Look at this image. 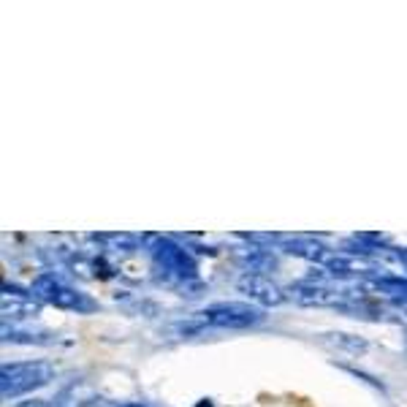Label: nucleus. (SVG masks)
Segmentation results:
<instances>
[{"label": "nucleus", "mask_w": 407, "mask_h": 407, "mask_svg": "<svg viewBox=\"0 0 407 407\" xmlns=\"http://www.w3.org/2000/svg\"><path fill=\"white\" fill-rule=\"evenodd\" d=\"M55 378V369L46 361H17V364H3L0 369V391L3 399H17L33 388L46 386Z\"/></svg>", "instance_id": "obj_1"}, {"label": "nucleus", "mask_w": 407, "mask_h": 407, "mask_svg": "<svg viewBox=\"0 0 407 407\" xmlns=\"http://www.w3.org/2000/svg\"><path fill=\"white\" fill-rule=\"evenodd\" d=\"M196 321L201 326L215 328H250L264 321V309L247 302H218L196 312Z\"/></svg>", "instance_id": "obj_3"}, {"label": "nucleus", "mask_w": 407, "mask_h": 407, "mask_svg": "<svg viewBox=\"0 0 407 407\" xmlns=\"http://www.w3.org/2000/svg\"><path fill=\"white\" fill-rule=\"evenodd\" d=\"M239 291H242L247 299L258 302L264 307H274L283 305L285 293L280 285H274L266 274H255V272H244L239 277Z\"/></svg>", "instance_id": "obj_6"}, {"label": "nucleus", "mask_w": 407, "mask_h": 407, "mask_svg": "<svg viewBox=\"0 0 407 407\" xmlns=\"http://www.w3.org/2000/svg\"><path fill=\"white\" fill-rule=\"evenodd\" d=\"M149 255H152V264L161 272L166 280H174V283H187V280H196L199 277V266L193 261V255L180 247L171 239H163L158 236L152 247H149Z\"/></svg>", "instance_id": "obj_2"}, {"label": "nucleus", "mask_w": 407, "mask_h": 407, "mask_svg": "<svg viewBox=\"0 0 407 407\" xmlns=\"http://www.w3.org/2000/svg\"><path fill=\"white\" fill-rule=\"evenodd\" d=\"M30 291H33V296L39 302L60 307V309H71V312H93L95 309V302L87 293H81L76 288L60 283L55 274H41V277H36L33 285H30Z\"/></svg>", "instance_id": "obj_4"}, {"label": "nucleus", "mask_w": 407, "mask_h": 407, "mask_svg": "<svg viewBox=\"0 0 407 407\" xmlns=\"http://www.w3.org/2000/svg\"><path fill=\"white\" fill-rule=\"evenodd\" d=\"M120 407H147V405H139V402H125V405H120Z\"/></svg>", "instance_id": "obj_13"}, {"label": "nucleus", "mask_w": 407, "mask_h": 407, "mask_svg": "<svg viewBox=\"0 0 407 407\" xmlns=\"http://www.w3.org/2000/svg\"><path fill=\"white\" fill-rule=\"evenodd\" d=\"M288 293L293 296V302L305 307H342V309L350 307L347 305L350 293L323 283H296L288 288Z\"/></svg>", "instance_id": "obj_5"}, {"label": "nucleus", "mask_w": 407, "mask_h": 407, "mask_svg": "<svg viewBox=\"0 0 407 407\" xmlns=\"http://www.w3.org/2000/svg\"><path fill=\"white\" fill-rule=\"evenodd\" d=\"M283 250L288 255H296V258H305L312 264L323 266V261L331 255V250L326 244L315 242L309 236H293V239H283Z\"/></svg>", "instance_id": "obj_8"}, {"label": "nucleus", "mask_w": 407, "mask_h": 407, "mask_svg": "<svg viewBox=\"0 0 407 407\" xmlns=\"http://www.w3.org/2000/svg\"><path fill=\"white\" fill-rule=\"evenodd\" d=\"M39 299L33 291H22L17 285H3V318H36L39 315Z\"/></svg>", "instance_id": "obj_7"}, {"label": "nucleus", "mask_w": 407, "mask_h": 407, "mask_svg": "<svg viewBox=\"0 0 407 407\" xmlns=\"http://www.w3.org/2000/svg\"><path fill=\"white\" fill-rule=\"evenodd\" d=\"M366 285L372 291L388 296V299H394V302H405L407 305V280H402V277H372Z\"/></svg>", "instance_id": "obj_9"}, {"label": "nucleus", "mask_w": 407, "mask_h": 407, "mask_svg": "<svg viewBox=\"0 0 407 407\" xmlns=\"http://www.w3.org/2000/svg\"><path fill=\"white\" fill-rule=\"evenodd\" d=\"M17 407H55V405L46 402V399H27V402H20Z\"/></svg>", "instance_id": "obj_11"}, {"label": "nucleus", "mask_w": 407, "mask_h": 407, "mask_svg": "<svg viewBox=\"0 0 407 407\" xmlns=\"http://www.w3.org/2000/svg\"><path fill=\"white\" fill-rule=\"evenodd\" d=\"M394 258H396V264L407 272V247H402V250H394Z\"/></svg>", "instance_id": "obj_12"}, {"label": "nucleus", "mask_w": 407, "mask_h": 407, "mask_svg": "<svg viewBox=\"0 0 407 407\" xmlns=\"http://www.w3.org/2000/svg\"><path fill=\"white\" fill-rule=\"evenodd\" d=\"M242 261L247 266V272H255V274L269 269V266H274V258L266 250H261V247H247L242 253Z\"/></svg>", "instance_id": "obj_10"}]
</instances>
